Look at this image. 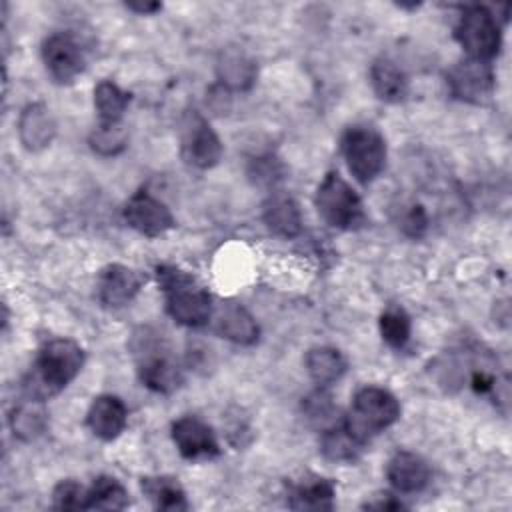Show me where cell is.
<instances>
[{"instance_id":"obj_1","label":"cell","mask_w":512,"mask_h":512,"mask_svg":"<svg viewBox=\"0 0 512 512\" xmlns=\"http://www.w3.org/2000/svg\"><path fill=\"white\" fill-rule=\"evenodd\" d=\"M84 366V350L70 338H54L46 342L24 378V392L28 398L46 400L66 388Z\"/></svg>"},{"instance_id":"obj_2","label":"cell","mask_w":512,"mask_h":512,"mask_svg":"<svg viewBox=\"0 0 512 512\" xmlns=\"http://www.w3.org/2000/svg\"><path fill=\"white\" fill-rule=\"evenodd\" d=\"M130 348L136 360L138 378L146 388L158 394H170L182 386V368L160 332L152 328H138L132 334Z\"/></svg>"},{"instance_id":"obj_3","label":"cell","mask_w":512,"mask_h":512,"mask_svg":"<svg viewBox=\"0 0 512 512\" xmlns=\"http://www.w3.org/2000/svg\"><path fill=\"white\" fill-rule=\"evenodd\" d=\"M156 276L164 292L166 312L172 320L188 328L208 324L212 316V298L192 274L176 266H158Z\"/></svg>"},{"instance_id":"obj_4","label":"cell","mask_w":512,"mask_h":512,"mask_svg":"<svg viewBox=\"0 0 512 512\" xmlns=\"http://www.w3.org/2000/svg\"><path fill=\"white\" fill-rule=\"evenodd\" d=\"M400 418V402L392 392L380 386H364L354 394L350 414L344 424L364 442L390 428Z\"/></svg>"},{"instance_id":"obj_5","label":"cell","mask_w":512,"mask_h":512,"mask_svg":"<svg viewBox=\"0 0 512 512\" xmlns=\"http://www.w3.org/2000/svg\"><path fill=\"white\" fill-rule=\"evenodd\" d=\"M316 208L318 214L338 230H356L366 224L360 196L338 172H328L318 184Z\"/></svg>"},{"instance_id":"obj_6","label":"cell","mask_w":512,"mask_h":512,"mask_svg":"<svg viewBox=\"0 0 512 512\" xmlns=\"http://www.w3.org/2000/svg\"><path fill=\"white\" fill-rule=\"evenodd\" d=\"M340 148L348 170L362 184L376 180L386 166V140L372 126H350Z\"/></svg>"},{"instance_id":"obj_7","label":"cell","mask_w":512,"mask_h":512,"mask_svg":"<svg viewBox=\"0 0 512 512\" xmlns=\"http://www.w3.org/2000/svg\"><path fill=\"white\" fill-rule=\"evenodd\" d=\"M454 34L472 60L490 62L502 46L500 22L486 6H468L460 16Z\"/></svg>"},{"instance_id":"obj_8","label":"cell","mask_w":512,"mask_h":512,"mask_svg":"<svg viewBox=\"0 0 512 512\" xmlns=\"http://www.w3.org/2000/svg\"><path fill=\"white\" fill-rule=\"evenodd\" d=\"M182 158L194 168H212L222 156V142L208 120L196 110L188 112L180 132Z\"/></svg>"},{"instance_id":"obj_9","label":"cell","mask_w":512,"mask_h":512,"mask_svg":"<svg viewBox=\"0 0 512 512\" xmlns=\"http://www.w3.org/2000/svg\"><path fill=\"white\" fill-rule=\"evenodd\" d=\"M40 54L48 74L60 84L72 82L84 70V52L76 38L66 32L46 36Z\"/></svg>"},{"instance_id":"obj_10","label":"cell","mask_w":512,"mask_h":512,"mask_svg":"<svg viewBox=\"0 0 512 512\" xmlns=\"http://www.w3.org/2000/svg\"><path fill=\"white\" fill-rule=\"evenodd\" d=\"M450 94L458 100L480 104L494 90V72L488 62L466 58L446 74Z\"/></svg>"},{"instance_id":"obj_11","label":"cell","mask_w":512,"mask_h":512,"mask_svg":"<svg viewBox=\"0 0 512 512\" xmlns=\"http://www.w3.org/2000/svg\"><path fill=\"white\" fill-rule=\"evenodd\" d=\"M124 220L128 222L130 228L136 232L156 238L174 228V218L172 212L164 202L154 198L146 190H138L124 206Z\"/></svg>"},{"instance_id":"obj_12","label":"cell","mask_w":512,"mask_h":512,"mask_svg":"<svg viewBox=\"0 0 512 512\" xmlns=\"http://www.w3.org/2000/svg\"><path fill=\"white\" fill-rule=\"evenodd\" d=\"M172 440L178 452L188 460L212 458L220 452L216 434L210 424L198 416H182L172 424Z\"/></svg>"},{"instance_id":"obj_13","label":"cell","mask_w":512,"mask_h":512,"mask_svg":"<svg viewBox=\"0 0 512 512\" xmlns=\"http://www.w3.org/2000/svg\"><path fill=\"white\" fill-rule=\"evenodd\" d=\"M140 276L124 264H108L100 270L96 290L98 300L108 308H122L130 304L140 292Z\"/></svg>"},{"instance_id":"obj_14","label":"cell","mask_w":512,"mask_h":512,"mask_svg":"<svg viewBox=\"0 0 512 512\" xmlns=\"http://www.w3.org/2000/svg\"><path fill=\"white\" fill-rule=\"evenodd\" d=\"M56 136V120L46 104L30 102L18 116V138L30 152H40L52 144Z\"/></svg>"},{"instance_id":"obj_15","label":"cell","mask_w":512,"mask_h":512,"mask_svg":"<svg viewBox=\"0 0 512 512\" xmlns=\"http://www.w3.org/2000/svg\"><path fill=\"white\" fill-rule=\"evenodd\" d=\"M126 420L128 412L124 402L112 394H102L94 398L86 414V424L90 432L106 442L116 440L124 432Z\"/></svg>"},{"instance_id":"obj_16","label":"cell","mask_w":512,"mask_h":512,"mask_svg":"<svg viewBox=\"0 0 512 512\" xmlns=\"http://www.w3.org/2000/svg\"><path fill=\"white\" fill-rule=\"evenodd\" d=\"M216 332L240 346H252L258 340L260 328L254 316L236 302H222L214 314Z\"/></svg>"},{"instance_id":"obj_17","label":"cell","mask_w":512,"mask_h":512,"mask_svg":"<svg viewBox=\"0 0 512 512\" xmlns=\"http://www.w3.org/2000/svg\"><path fill=\"white\" fill-rule=\"evenodd\" d=\"M386 478L398 492L414 494L430 482V468L418 454L402 450L388 460Z\"/></svg>"},{"instance_id":"obj_18","label":"cell","mask_w":512,"mask_h":512,"mask_svg":"<svg viewBox=\"0 0 512 512\" xmlns=\"http://www.w3.org/2000/svg\"><path fill=\"white\" fill-rule=\"evenodd\" d=\"M264 224L282 238H294L302 232V214L296 200L282 192H272L262 206Z\"/></svg>"},{"instance_id":"obj_19","label":"cell","mask_w":512,"mask_h":512,"mask_svg":"<svg viewBox=\"0 0 512 512\" xmlns=\"http://www.w3.org/2000/svg\"><path fill=\"white\" fill-rule=\"evenodd\" d=\"M336 488L330 478L306 476L288 490V506L294 510H332Z\"/></svg>"},{"instance_id":"obj_20","label":"cell","mask_w":512,"mask_h":512,"mask_svg":"<svg viewBox=\"0 0 512 512\" xmlns=\"http://www.w3.org/2000/svg\"><path fill=\"white\" fill-rule=\"evenodd\" d=\"M370 84L374 94L388 104L402 102L408 94V78L390 58H376L370 66Z\"/></svg>"},{"instance_id":"obj_21","label":"cell","mask_w":512,"mask_h":512,"mask_svg":"<svg viewBox=\"0 0 512 512\" xmlns=\"http://www.w3.org/2000/svg\"><path fill=\"white\" fill-rule=\"evenodd\" d=\"M218 80L226 90H248L256 82V62L238 48H226L218 58Z\"/></svg>"},{"instance_id":"obj_22","label":"cell","mask_w":512,"mask_h":512,"mask_svg":"<svg viewBox=\"0 0 512 512\" xmlns=\"http://www.w3.org/2000/svg\"><path fill=\"white\" fill-rule=\"evenodd\" d=\"M304 364H306V372L308 376L320 386H330L334 382H338L344 372H346V358L342 356L340 350L332 348V346H316V348H310L306 352V358H304Z\"/></svg>"},{"instance_id":"obj_23","label":"cell","mask_w":512,"mask_h":512,"mask_svg":"<svg viewBox=\"0 0 512 512\" xmlns=\"http://www.w3.org/2000/svg\"><path fill=\"white\" fill-rule=\"evenodd\" d=\"M364 442L344 424V420L330 424L322 430L320 450L328 460L354 462L364 450Z\"/></svg>"},{"instance_id":"obj_24","label":"cell","mask_w":512,"mask_h":512,"mask_svg":"<svg viewBox=\"0 0 512 512\" xmlns=\"http://www.w3.org/2000/svg\"><path fill=\"white\" fill-rule=\"evenodd\" d=\"M46 426H48V414L42 406V400L26 396V400L20 402L10 414L12 434L22 442L36 440L38 436L44 434Z\"/></svg>"},{"instance_id":"obj_25","label":"cell","mask_w":512,"mask_h":512,"mask_svg":"<svg viewBox=\"0 0 512 512\" xmlns=\"http://www.w3.org/2000/svg\"><path fill=\"white\" fill-rule=\"evenodd\" d=\"M142 492L156 510L180 512L188 508L184 488L170 476H146L142 478Z\"/></svg>"},{"instance_id":"obj_26","label":"cell","mask_w":512,"mask_h":512,"mask_svg":"<svg viewBox=\"0 0 512 512\" xmlns=\"http://www.w3.org/2000/svg\"><path fill=\"white\" fill-rule=\"evenodd\" d=\"M130 104V94L124 92L112 80H102L94 88V108L100 124L122 122V116Z\"/></svg>"},{"instance_id":"obj_27","label":"cell","mask_w":512,"mask_h":512,"mask_svg":"<svg viewBox=\"0 0 512 512\" xmlns=\"http://www.w3.org/2000/svg\"><path fill=\"white\" fill-rule=\"evenodd\" d=\"M128 506L126 488L112 476H100L88 490L86 510H124Z\"/></svg>"},{"instance_id":"obj_28","label":"cell","mask_w":512,"mask_h":512,"mask_svg":"<svg viewBox=\"0 0 512 512\" xmlns=\"http://www.w3.org/2000/svg\"><path fill=\"white\" fill-rule=\"evenodd\" d=\"M90 148L100 156H116L128 144V130L122 122L100 124L88 136Z\"/></svg>"},{"instance_id":"obj_29","label":"cell","mask_w":512,"mask_h":512,"mask_svg":"<svg viewBox=\"0 0 512 512\" xmlns=\"http://www.w3.org/2000/svg\"><path fill=\"white\" fill-rule=\"evenodd\" d=\"M382 340L392 348H402L410 338V316L400 306H390L378 320Z\"/></svg>"},{"instance_id":"obj_30","label":"cell","mask_w":512,"mask_h":512,"mask_svg":"<svg viewBox=\"0 0 512 512\" xmlns=\"http://www.w3.org/2000/svg\"><path fill=\"white\" fill-rule=\"evenodd\" d=\"M302 408H304V414L308 416L310 422L320 424V426H324V428H328L330 424L338 422V420L334 418V414H336L334 402H332L330 394L324 392L322 388L316 390V392H312V394L304 400Z\"/></svg>"},{"instance_id":"obj_31","label":"cell","mask_w":512,"mask_h":512,"mask_svg":"<svg viewBox=\"0 0 512 512\" xmlns=\"http://www.w3.org/2000/svg\"><path fill=\"white\" fill-rule=\"evenodd\" d=\"M248 176L254 180V184L258 186H274L276 182H280L284 178V166L278 158H274L272 154H264V156H256L250 160L248 166Z\"/></svg>"},{"instance_id":"obj_32","label":"cell","mask_w":512,"mask_h":512,"mask_svg":"<svg viewBox=\"0 0 512 512\" xmlns=\"http://www.w3.org/2000/svg\"><path fill=\"white\" fill-rule=\"evenodd\" d=\"M88 490L76 480H62L52 492V506L58 510H86Z\"/></svg>"},{"instance_id":"obj_33","label":"cell","mask_w":512,"mask_h":512,"mask_svg":"<svg viewBox=\"0 0 512 512\" xmlns=\"http://www.w3.org/2000/svg\"><path fill=\"white\" fill-rule=\"evenodd\" d=\"M398 222H400V228L406 236L420 238L428 228V214H426L424 206L410 204V206H406V210L402 212Z\"/></svg>"},{"instance_id":"obj_34","label":"cell","mask_w":512,"mask_h":512,"mask_svg":"<svg viewBox=\"0 0 512 512\" xmlns=\"http://www.w3.org/2000/svg\"><path fill=\"white\" fill-rule=\"evenodd\" d=\"M366 508H372V510H402V508H404V504H402L400 500H396L394 496L384 494V498L380 496L378 500L368 502V504H366Z\"/></svg>"},{"instance_id":"obj_35","label":"cell","mask_w":512,"mask_h":512,"mask_svg":"<svg viewBox=\"0 0 512 512\" xmlns=\"http://www.w3.org/2000/svg\"><path fill=\"white\" fill-rule=\"evenodd\" d=\"M126 8L138 14H152L162 8L160 2H126Z\"/></svg>"}]
</instances>
